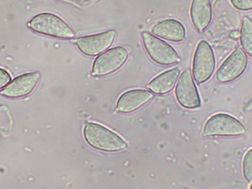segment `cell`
Returning a JSON list of instances; mask_svg holds the SVG:
<instances>
[{
    "label": "cell",
    "mask_w": 252,
    "mask_h": 189,
    "mask_svg": "<svg viewBox=\"0 0 252 189\" xmlns=\"http://www.w3.org/2000/svg\"><path fill=\"white\" fill-rule=\"evenodd\" d=\"M28 25L32 31L42 35L62 39H72L75 37L72 28L62 18L53 13L35 15Z\"/></svg>",
    "instance_id": "cell-1"
},
{
    "label": "cell",
    "mask_w": 252,
    "mask_h": 189,
    "mask_svg": "<svg viewBox=\"0 0 252 189\" xmlns=\"http://www.w3.org/2000/svg\"><path fill=\"white\" fill-rule=\"evenodd\" d=\"M84 136L90 145L103 151H121L127 147L119 135L97 123H87L84 128Z\"/></svg>",
    "instance_id": "cell-2"
},
{
    "label": "cell",
    "mask_w": 252,
    "mask_h": 189,
    "mask_svg": "<svg viewBox=\"0 0 252 189\" xmlns=\"http://www.w3.org/2000/svg\"><path fill=\"white\" fill-rule=\"evenodd\" d=\"M142 37L145 50L154 62L168 66L179 62L178 53L170 44L148 32L142 33Z\"/></svg>",
    "instance_id": "cell-3"
},
{
    "label": "cell",
    "mask_w": 252,
    "mask_h": 189,
    "mask_svg": "<svg viewBox=\"0 0 252 189\" xmlns=\"http://www.w3.org/2000/svg\"><path fill=\"white\" fill-rule=\"evenodd\" d=\"M216 68V58L207 41H201L195 50L192 64V74L198 84L207 81Z\"/></svg>",
    "instance_id": "cell-4"
},
{
    "label": "cell",
    "mask_w": 252,
    "mask_h": 189,
    "mask_svg": "<svg viewBox=\"0 0 252 189\" xmlns=\"http://www.w3.org/2000/svg\"><path fill=\"white\" fill-rule=\"evenodd\" d=\"M244 125L235 117L226 114H217L210 117L204 128L203 136H235L245 133Z\"/></svg>",
    "instance_id": "cell-5"
},
{
    "label": "cell",
    "mask_w": 252,
    "mask_h": 189,
    "mask_svg": "<svg viewBox=\"0 0 252 189\" xmlns=\"http://www.w3.org/2000/svg\"><path fill=\"white\" fill-rule=\"evenodd\" d=\"M128 53L123 47H116L96 58L93 66V75L104 76L121 69L127 61Z\"/></svg>",
    "instance_id": "cell-6"
},
{
    "label": "cell",
    "mask_w": 252,
    "mask_h": 189,
    "mask_svg": "<svg viewBox=\"0 0 252 189\" xmlns=\"http://www.w3.org/2000/svg\"><path fill=\"white\" fill-rule=\"evenodd\" d=\"M115 37V30H109L100 34L80 37L75 40V44L81 53L94 57L108 50L113 44Z\"/></svg>",
    "instance_id": "cell-7"
},
{
    "label": "cell",
    "mask_w": 252,
    "mask_h": 189,
    "mask_svg": "<svg viewBox=\"0 0 252 189\" xmlns=\"http://www.w3.org/2000/svg\"><path fill=\"white\" fill-rule=\"evenodd\" d=\"M248 58L244 50L238 48L226 59L216 73V78L220 83H228L237 79L246 71Z\"/></svg>",
    "instance_id": "cell-8"
},
{
    "label": "cell",
    "mask_w": 252,
    "mask_h": 189,
    "mask_svg": "<svg viewBox=\"0 0 252 189\" xmlns=\"http://www.w3.org/2000/svg\"><path fill=\"white\" fill-rule=\"evenodd\" d=\"M176 95L178 102L185 108L195 109L201 106L199 95L189 69L181 75L176 86Z\"/></svg>",
    "instance_id": "cell-9"
},
{
    "label": "cell",
    "mask_w": 252,
    "mask_h": 189,
    "mask_svg": "<svg viewBox=\"0 0 252 189\" xmlns=\"http://www.w3.org/2000/svg\"><path fill=\"white\" fill-rule=\"evenodd\" d=\"M40 74L37 72L22 74L15 78L1 92L10 98H19L31 94L38 84Z\"/></svg>",
    "instance_id": "cell-10"
},
{
    "label": "cell",
    "mask_w": 252,
    "mask_h": 189,
    "mask_svg": "<svg viewBox=\"0 0 252 189\" xmlns=\"http://www.w3.org/2000/svg\"><path fill=\"white\" fill-rule=\"evenodd\" d=\"M153 34L170 41H183L186 37L185 26L176 19H166L156 24L152 28Z\"/></svg>",
    "instance_id": "cell-11"
},
{
    "label": "cell",
    "mask_w": 252,
    "mask_h": 189,
    "mask_svg": "<svg viewBox=\"0 0 252 189\" xmlns=\"http://www.w3.org/2000/svg\"><path fill=\"white\" fill-rule=\"evenodd\" d=\"M151 92L142 89L129 90L120 97L118 110L121 113H128L135 111L148 103L153 98Z\"/></svg>",
    "instance_id": "cell-12"
},
{
    "label": "cell",
    "mask_w": 252,
    "mask_h": 189,
    "mask_svg": "<svg viewBox=\"0 0 252 189\" xmlns=\"http://www.w3.org/2000/svg\"><path fill=\"white\" fill-rule=\"evenodd\" d=\"M190 17L195 29L203 32L209 26L213 17L210 0H192Z\"/></svg>",
    "instance_id": "cell-13"
},
{
    "label": "cell",
    "mask_w": 252,
    "mask_h": 189,
    "mask_svg": "<svg viewBox=\"0 0 252 189\" xmlns=\"http://www.w3.org/2000/svg\"><path fill=\"white\" fill-rule=\"evenodd\" d=\"M181 71L175 68L157 76L150 82L148 87L157 94H165L173 90Z\"/></svg>",
    "instance_id": "cell-14"
},
{
    "label": "cell",
    "mask_w": 252,
    "mask_h": 189,
    "mask_svg": "<svg viewBox=\"0 0 252 189\" xmlns=\"http://www.w3.org/2000/svg\"><path fill=\"white\" fill-rule=\"evenodd\" d=\"M241 44L243 50L252 58V21L249 17H244L241 30Z\"/></svg>",
    "instance_id": "cell-15"
},
{
    "label": "cell",
    "mask_w": 252,
    "mask_h": 189,
    "mask_svg": "<svg viewBox=\"0 0 252 189\" xmlns=\"http://www.w3.org/2000/svg\"><path fill=\"white\" fill-rule=\"evenodd\" d=\"M243 169L246 179L250 182L252 181V148L244 156Z\"/></svg>",
    "instance_id": "cell-16"
},
{
    "label": "cell",
    "mask_w": 252,
    "mask_h": 189,
    "mask_svg": "<svg viewBox=\"0 0 252 189\" xmlns=\"http://www.w3.org/2000/svg\"><path fill=\"white\" fill-rule=\"evenodd\" d=\"M232 5L239 10L247 11L252 10V0H230Z\"/></svg>",
    "instance_id": "cell-17"
},
{
    "label": "cell",
    "mask_w": 252,
    "mask_h": 189,
    "mask_svg": "<svg viewBox=\"0 0 252 189\" xmlns=\"http://www.w3.org/2000/svg\"><path fill=\"white\" fill-rule=\"evenodd\" d=\"M11 76L5 70L0 68V89H2L10 83Z\"/></svg>",
    "instance_id": "cell-18"
},
{
    "label": "cell",
    "mask_w": 252,
    "mask_h": 189,
    "mask_svg": "<svg viewBox=\"0 0 252 189\" xmlns=\"http://www.w3.org/2000/svg\"><path fill=\"white\" fill-rule=\"evenodd\" d=\"M240 37H241V33L238 31H232V32L229 34V37H231L232 38H234V39H235V38H238Z\"/></svg>",
    "instance_id": "cell-19"
},
{
    "label": "cell",
    "mask_w": 252,
    "mask_h": 189,
    "mask_svg": "<svg viewBox=\"0 0 252 189\" xmlns=\"http://www.w3.org/2000/svg\"><path fill=\"white\" fill-rule=\"evenodd\" d=\"M250 189H252V184L251 187H250Z\"/></svg>",
    "instance_id": "cell-20"
},
{
    "label": "cell",
    "mask_w": 252,
    "mask_h": 189,
    "mask_svg": "<svg viewBox=\"0 0 252 189\" xmlns=\"http://www.w3.org/2000/svg\"><path fill=\"white\" fill-rule=\"evenodd\" d=\"M185 189V188H183V189Z\"/></svg>",
    "instance_id": "cell-21"
},
{
    "label": "cell",
    "mask_w": 252,
    "mask_h": 189,
    "mask_svg": "<svg viewBox=\"0 0 252 189\" xmlns=\"http://www.w3.org/2000/svg\"><path fill=\"white\" fill-rule=\"evenodd\" d=\"M57 1H61V0H57Z\"/></svg>",
    "instance_id": "cell-22"
}]
</instances>
